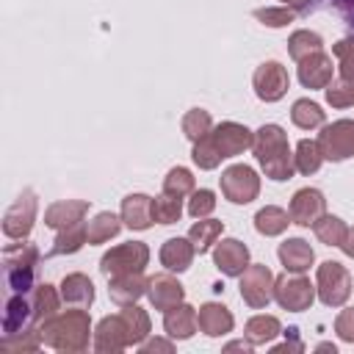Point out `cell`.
Listing matches in <instances>:
<instances>
[{
	"mask_svg": "<svg viewBox=\"0 0 354 354\" xmlns=\"http://www.w3.org/2000/svg\"><path fill=\"white\" fill-rule=\"evenodd\" d=\"M332 6L340 11V17L346 19V25L354 30V0H332Z\"/></svg>",
	"mask_w": 354,
	"mask_h": 354,
	"instance_id": "cell-48",
	"label": "cell"
},
{
	"mask_svg": "<svg viewBox=\"0 0 354 354\" xmlns=\"http://www.w3.org/2000/svg\"><path fill=\"white\" fill-rule=\"evenodd\" d=\"M274 351H301V343L299 340H290V343L285 340L282 346H274Z\"/></svg>",
	"mask_w": 354,
	"mask_h": 354,
	"instance_id": "cell-52",
	"label": "cell"
},
{
	"mask_svg": "<svg viewBox=\"0 0 354 354\" xmlns=\"http://www.w3.org/2000/svg\"><path fill=\"white\" fill-rule=\"evenodd\" d=\"M290 221L299 227H313L326 213V199L318 188H301L290 199Z\"/></svg>",
	"mask_w": 354,
	"mask_h": 354,
	"instance_id": "cell-12",
	"label": "cell"
},
{
	"mask_svg": "<svg viewBox=\"0 0 354 354\" xmlns=\"http://www.w3.org/2000/svg\"><path fill=\"white\" fill-rule=\"evenodd\" d=\"M213 263L227 277H241L249 266V249L238 238H224L213 246Z\"/></svg>",
	"mask_w": 354,
	"mask_h": 354,
	"instance_id": "cell-14",
	"label": "cell"
},
{
	"mask_svg": "<svg viewBox=\"0 0 354 354\" xmlns=\"http://www.w3.org/2000/svg\"><path fill=\"white\" fill-rule=\"evenodd\" d=\"M147 285H149V279H144L141 271H130V274L111 277V288H108V293H111V299H113L116 304L127 307V304H136V301L147 293Z\"/></svg>",
	"mask_w": 354,
	"mask_h": 354,
	"instance_id": "cell-18",
	"label": "cell"
},
{
	"mask_svg": "<svg viewBox=\"0 0 354 354\" xmlns=\"http://www.w3.org/2000/svg\"><path fill=\"white\" fill-rule=\"evenodd\" d=\"M213 207H216V194L207 191V188L194 191L191 199H188V213H191L194 218H207V216L213 213Z\"/></svg>",
	"mask_w": 354,
	"mask_h": 354,
	"instance_id": "cell-45",
	"label": "cell"
},
{
	"mask_svg": "<svg viewBox=\"0 0 354 354\" xmlns=\"http://www.w3.org/2000/svg\"><path fill=\"white\" fill-rule=\"evenodd\" d=\"M191 158H194V163H196L199 169H216V166L221 163V152H218V147H216V141H213L210 133H205L199 141H194Z\"/></svg>",
	"mask_w": 354,
	"mask_h": 354,
	"instance_id": "cell-40",
	"label": "cell"
},
{
	"mask_svg": "<svg viewBox=\"0 0 354 354\" xmlns=\"http://www.w3.org/2000/svg\"><path fill=\"white\" fill-rule=\"evenodd\" d=\"M315 293L326 307H340L351 296V274L337 260L321 263L318 279H315Z\"/></svg>",
	"mask_w": 354,
	"mask_h": 354,
	"instance_id": "cell-4",
	"label": "cell"
},
{
	"mask_svg": "<svg viewBox=\"0 0 354 354\" xmlns=\"http://www.w3.org/2000/svg\"><path fill=\"white\" fill-rule=\"evenodd\" d=\"M254 94L263 100V102H277L285 97L288 86H290V77H288V69L279 64V61H266L254 69Z\"/></svg>",
	"mask_w": 354,
	"mask_h": 354,
	"instance_id": "cell-10",
	"label": "cell"
},
{
	"mask_svg": "<svg viewBox=\"0 0 354 354\" xmlns=\"http://www.w3.org/2000/svg\"><path fill=\"white\" fill-rule=\"evenodd\" d=\"M254 19H260L268 28H282V25H288V22L296 19V11L288 8V6H282V8H271L268 6V8H257L254 11Z\"/></svg>",
	"mask_w": 354,
	"mask_h": 354,
	"instance_id": "cell-46",
	"label": "cell"
},
{
	"mask_svg": "<svg viewBox=\"0 0 354 354\" xmlns=\"http://www.w3.org/2000/svg\"><path fill=\"white\" fill-rule=\"evenodd\" d=\"M299 80L304 88H326L332 83V58L318 50L299 61Z\"/></svg>",
	"mask_w": 354,
	"mask_h": 354,
	"instance_id": "cell-16",
	"label": "cell"
},
{
	"mask_svg": "<svg viewBox=\"0 0 354 354\" xmlns=\"http://www.w3.org/2000/svg\"><path fill=\"white\" fill-rule=\"evenodd\" d=\"M61 299L75 307H88L94 301V285L86 274H69L61 282Z\"/></svg>",
	"mask_w": 354,
	"mask_h": 354,
	"instance_id": "cell-26",
	"label": "cell"
},
{
	"mask_svg": "<svg viewBox=\"0 0 354 354\" xmlns=\"http://www.w3.org/2000/svg\"><path fill=\"white\" fill-rule=\"evenodd\" d=\"M163 194H171V196H180V199L194 194V174L183 166H174L163 180Z\"/></svg>",
	"mask_w": 354,
	"mask_h": 354,
	"instance_id": "cell-42",
	"label": "cell"
},
{
	"mask_svg": "<svg viewBox=\"0 0 354 354\" xmlns=\"http://www.w3.org/2000/svg\"><path fill=\"white\" fill-rule=\"evenodd\" d=\"M252 149H254V158L260 160L266 177H271V180H290V174L296 171V160L290 155L288 136H285V130L279 124H263L254 133Z\"/></svg>",
	"mask_w": 354,
	"mask_h": 354,
	"instance_id": "cell-1",
	"label": "cell"
},
{
	"mask_svg": "<svg viewBox=\"0 0 354 354\" xmlns=\"http://www.w3.org/2000/svg\"><path fill=\"white\" fill-rule=\"evenodd\" d=\"M221 194L235 202V205H246L252 202L257 194H260V177L252 166H230L224 174H221Z\"/></svg>",
	"mask_w": 354,
	"mask_h": 354,
	"instance_id": "cell-8",
	"label": "cell"
},
{
	"mask_svg": "<svg viewBox=\"0 0 354 354\" xmlns=\"http://www.w3.org/2000/svg\"><path fill=\"white\" fill-rule=\"evenodd\" d=\"M279 332H282V326H279V321L274 315H254V318L246 321V340L252 346H266Z\"/></svg>",
	"mask_w": 354,
	"mask_h": 354,
	"instance_id": "cell-30",
	"label": "cell"
},
{
	"mask_svg": "<svg viewBox=\"0 0 354 354\" xmlns=\"http://www.w3.org/2000/svg\"><path fill=\"white\" fill-rule=\"evenodd\" d=\"M196 321H199V329L205 335H210V337H221V335H227L232 329V313L218 301L202 304L199 313H196Z\"/></svg>",
	"mask_w": 354,
	"mask_h": 354,
	"instance_id": "cell-23",
	"label": "cell"
},
{
	"mask_svg": "<svg viewBox=\"0 0 354 354\" xmlns=\"http://www.w3.org/2000/svg\"><path fill=\"white\" fill-rule=\"evenodd\" d=\"M318 149L326 160H346L354 155V119H337L318 133Z\"/></svg>",
	"mask_w": 354,
	"mask_h": 354,
	"instance_id": "cell-7",
	"label": "cell"
},
{
	"mask_svg": "<svg viewBox=\"0 0 354 354\" xmlns=\"http://www.w3.org/2000/svg\"><path fill=\"white\" fill-rule=\"evenodd\" d=\"M290 119H293L296 127L313 130V127H321L324 124V111H321V105H315L310 100H296L293 102V111H290Z\"/></svg>",
	"mask_w": 354,
	"mask_h": 354,
	"instance_id": "cell-37",
	"label": "cell"
},
{
	"mask_svg": "<svg viewBox=\"0 0 354 354\" xmlns=\"http://www.w3.org/2000/svg\"><path fill=\"white\" fill-rule=\"evenodd\" d=\"M30 304H33V321H36V324H44V321H50L53 315H58V304H61V299H58L55 288L44 282V285L33 288Z\"/></svg>",
	"mask_w": 354,
	"mask_h": 354,
	"instance_id": "cell-28",
	"label": "cell"
},
{
	"mask_svg": "<svg viewBox=\"0 0 354 354\" xmlns=\"http://www.w3.org/2000/svg\"><path fill=\"white\" fill-rule=\"evenodd\" d=\"M33 321V304L25 293H8L6 310H3V335H14L19 329H28Z\"/></svg>",
	"mask_w": 354,
	"mask_h": 354,
	"instance_id": "cell-19",
	"label": "cell"
},
{
	"mask_svg": "<svg viewBox=\"0 0 354 354\" xmlns=\"http://www.w3.org/2000/svg\"><path fill=\"white\" fill-rule=\"evenodd\" d=\"M141 351H144V354H152V351H171V343H166V340H149V343L141 346Z\"/></svg>",
	"mask_w": 354,
	"mask_h": 354,
	"instance_id": "cell-49",
	"label": "cell"
},
{
	"mask_svg": "<svg viewBox=\"0 0 354 354\" xmlns=\"http://www.w3.org/2000/svg\"><path fill=\"white\" fill-rule=\"evenodd\" d=\"M130 340H127V324L119 315H108L97 324V332H94V348L102 351V354H116L122 348H127Z\"/></svg>",
	"mask_w": 354,
	"mask_h": 354,
	"instance_id": "cell-15",
	"label": "cell"
},
{
	"mask_svg": "<svg viewBox=\"0 0 354 354\" xmlns=\"http://www.w3.org/2000/svg\"><path fill=\"white\" fill-rule=\"evenodd\" d=\"M147 263H149V249H147V243L130 241V243H119V246H113L111 252H105L102 260H100V271L111 279V277H119V274L144 271Z\"/></svg>",
	"mask_w": 354,
	"mask_h": 354,
	"instance_id": "cell-5",
	"label": "cell"
},
{
	"mask_svg": "<svg viewBox=\"0 0 354 354\" xmlns=\"http://www.w3.org/2000/svg\"><path fill=\"white\" fill-rule=\"evenodd\" d=\"M196 326H199V321H196V310L191 304L180 301V304L169 307L166 315H163V329L169 332V337L185 340V337H191L196 332Z\"/></svg>",
	"mask_w": 354,
	"mask_h": 354,
	"instance_id": "cell-21",
	"label": "cell"
},
{
	"mask_svg": "<svg viewBox=\"0 0 354 354\" xmlns=\"http://www.w3.org/2000/svg\"><path fill=\"white\" fill-rule=\"evenodd\" d=\"M33 221H36V194L28 188L6 210V216H3V232L8 238H25L33 230Z\"/></svg>",
	"mask_w": 354,
	"mask_h": 354,
	"instance_id": "cell-11",
	"label": "cell"
},
{
	"mask_svg": "<svg viewBox=\"0 0 354 354\" xmlns=\"http://www.w3.org/2000/svg\"><path fill=\"white\" fill-rule=\"evenodd\" d=\"M88 213V202L83 199H64V202H53L44 213V224L53 230H64L69 224L83 221V216Z\"/></svg>",
	"mask_w": 354,
	"mask_h": 354,
	"instance_id": "cell-20",
	"label": "cell"
},
{
	"mask_svg": "<svg viewBox=\"0 0 354 354\" xmlns=\"http://www.w3.org/2000/svg\"><path fill=\"white\" fill-rule=\"evenodd\" d=\"M249 346H252L249 340H246V343H243V340H235V343H230V346H227V351H232V348H243V351H249Z\"/></svg>",
	"mask_w": 354,
	"mask_h": 354,
	"instance_id": "cell-53",
	"label": "cell"
},
{
	"mask_svg": "<svg viewBox=\"0 0 354 354\" xmlns=\"http://www.w3.org/2000/svg\"><path fill=\"white\" fill-rule=\"evenodd\" d=\"M39 249L33 243H11L3 249V274L8 293H30L36 279Z\"/></svg>",
	"mask_w": 354,
	"mask_h": 354,
	"instance_id": "cell-3",
	"label": "cell"
},
{
	"mask_svg": "<svg viewBox=\"0 0 354 354\" xmlns=\"http://www.w3.org/2000/svg\"><path fill=\"white\" fill-rule=\"evenodd\" d=\"M88 332H91V324L86 310H66L41 324V340L58 351L88 348Z\"/></svg>",
	"mask_w": 354,
	"mask_h": 354,
	"instance_id": "cell-2",
	"label": "cell"
},
{
	"mask_svg": "<svg viewBox=\"0 0 354 354\" xmlns=\"http://www.w3.org/2000/svg\"><path fill=\"white\" fill-rule=\"evenodd\" d=\"M196 249L188 238H169L163 246H160V263L169 268V271H185L194 260Z\"/></svg>",
	"mask_w": 354,
	"mask_h": 354,
	"instance_id": "cell-25",
	"label": "cell"
},
{
	"mask_svg": "<svg viewBox=\"0 0 354 354\" xmlns=\"http://www.w3.org/2000/svg\"><path fill=\"white\" fill-rule=\"evenodd\" d=\"M221 230H224L221 221H216V218H199V221L188 230V241H191L194 249L202 254V252H207V249L216 243V238L221 235Z\"/></svg>",
	"mask_w": 354,
	"mask_h": 354,
	"instance_id": "cell-31",
	"label": "cell"
},
{
	"mask_svg": "<svg viewBox=\"0 0 354 354\" xmlns=\"http://www.w3.org/2000/svg\"><path fill=\"white\" fill-rule=\"evenodd\" d=\"M288 224H293L290 221V213L282 210V207H277V205H266L254 216V230L260 235H279V232L288 230Z\"/></svg>",
	"mask_w": 354,
	"mask_h": 354,
	"instance_id": "cell-27",
	"label": "cell"
},
{
	"mask_svg": "<svg viewBox=\"0 0 354 354\" xmlns=\"http://www.w3.org/2000/svg\"><path fill=\"white\" fill-rule=\"evenodd\" d=\"M274 299L282 310L301 313L315 301V285H310V279L296 271H290V274L285 271L282 277L274 279Z\"/></svg>",
	"mask_w": 354,
	"mask_h": 354,
	"instance_id": "cell-6",
	"label": "cell"
},
{
	"mask_svg": "<svg viewBox=\"0 0 354 354\" xmlns=\"http://www.w3.org/2000/svg\"><path fill=\"white\" fill-rule=\"evenodd\" d=\"M318 351H332V354H335V346H332V343H321Z\"/></svg>",
	"mask_w": 354,
	"mask_h": 354,
	"instance_id": "cell-54",
	"label": "cell"
},
{
	"mask_svg": "<svg viewBox=\"0 0 354 354\" xmlns=\"http://www.w3.org/2000/svg\"><path fill=\"white\" fill-rule=\"evenodd\" d=\"M313 230H315V235H318L321 243H326V246H340V241H343V235H346L348 227H346L337 216L324 213V216L313 224Z\"/></svg>",
	"mask_w": 354,
	"mask_h": 354,
	"instance_id": "cell-39",
	"label": "cell"
},
{
	"mask_svg": "<svg viewBox=\"0 0 354 354\" xmlns=\"http://www.w3.org/2000/svg\"><path fill=\"white\" fill-rule=\"evenodd\" d=\"M293 160H296V171H301V174H315V171L321 169V160H324V155H321V149H318V141L301 138L299 147H296Z\"/></svg>",
	"mask_w": 354,
	"mask_h": 354,
	"instance_id": "cell-35",
	"label": "cell"
},
{
	"mask_svg": "<svg viewBox=\"0 0 354 354\" xmlns=\"http://www.w3.org/2000/svg\"><path fill=\"white\" fill-rule=\"evenodd\" d=\"M86 230H88V243H105V241H111L113 235H119L122 218L113 216V213H97V216L86 224Z\"/></svg>",
	"mask_w": 354,
	"mask_h": 354,
	"instance_id": "cell-32",
	"label": "cell"
},
{
	"mask_svg": "<svg viewBox=\"0 0 354 354\" xmlns=\"http://www.w3.org/2000/svg\"><path fill=\"white\" fill-rule=\"evenodd\" d=\"M324 47V39L315 33V30H296L290 39H288V55L301 61L304 55L310 53H318Z\"/></svg>",
	"mask_w": 354,
	"mask_h": 354,
	"instance_id": "cell-36",
	"label": "cell"
},
{
	"mask_svg": "<svg viewBox=\"0 0 354 354\" xmlns=\"http://www.w3.org/2000/svg\"><path fill=\"white\" fill-rule=\"evenodd\" d=\"M241 299L260 310L274 299V274L268 271V266H246V271L241 274Z\"/></svg>",
	"mask_w": 354,
	"mask_h": 354,
	"instance_id": "cell-9",
	"label": "cell"
},
{
	"mask_svg": "<svg viewBox=\"0 0 354 354\" xmlns=\"http://www.w3.org/2000/svg\"><path fill=\"white\" fill-rule=\"evenodd\" d=\"M213 130V122H210V113L207 111H202V108H191L185 116H183V133H185V138H191V141H199L205 133H210Z\"/></svg>",
	"mask_w": 354,
	"mask_h": 354,
	"instance_id": "cell-41",
	"label": "cell"
},
{
	"mask_svg": "<svg viewBox=\"0 0 354 354\" xmlns=\"http://www.w3.org/2000/svg\"><path fill=\"white\" fill-rule=\"evenodd\" d=\"M335 58H337V66H340V77L346 80H354V36H346L340 39L335 47H332Z\"/></svg>",
	"mask_w": 354,
	"mask_h": 354,
	"instance_id": "cell-44",
	"label": "cell"
},
{
	"mask_svg": "<svg viewBox=\"0 0 354 354\" xmlns=\"http://www.w3.org/2000/svg\"><path fill=\"white\" fill-rule=\"evenodd\" d=\"M122 221L130 230H147L152 218V199L147 194H130L122 199Z\"/></svg>",
	"mask_w": 354,
	"mask_h": 354,
	"instance_id": "cell-24",
	"label": "cell"
},
{
	"mask_svg": "<svg viewBox=\"0 0 354 354\" xmlns=\"http://www.w3.org/2000/svg\"><path fill=\"white\" fill-rule=\"evenodd\" d=\"M340 249H343L348 257H354V227L346 230V235H343V241H340Z\"/></svg>",
	"mask_w": 354,
	"mask_h": 354,
	"instance_id": "cell-50",
	"label": "cell"
},
{
	"mask_svg": "<svg viewBox=\"0 0 354 354\" xmlns=\"http://www.w3.org/2000/svg\"><path fill=\"white\" fill-rule=\"evenodd\" d=\"M39 343H44V340H41V332H36V329L28 326V329H19V332H14V335H3V340H0V351H3V354L36 351Z\"/></svg>",
	"mask_w": 354,
	"mask_h": 354,
	"instance_id": "cell-33",
	"label": "cell"
},
{
	"mask_svg": "<svg viewBox=\"0 0 354 354\" xmlns=\"http://www.w3.org/2000/svg\"><path fill=\"white\" fill-rule=\"evenodd\" d=\"M86 241H88V230H86V224H83V221L69 224V227L58 230V235H55V241H53L50 254H75Z\"/></svg>",
	"mask_w": 354,
	"mask_h": 354,
	"instance_id": "cell-29",
	"label": "cell"
},
{
	"mask_svg": "<svg viewBox=\"0 0 354 354\" xmlns=\"http://www.w3.org/2000/svg\"><path fill=\"white\" fill-rule=\"evenodd\" d=\"M326 102L332 108H348V105H354V80L340 77V80L329 83L326 86Z\"/></svg>",
	"mask_w": 354,
	"mask_h": 354,
	"instance_id": "cell-43",
	"label": "cell"
},
{
	"mask_svg": "<svg viewBox=\"0 0 354 354\" xmlns=\"http://www.w3.org/2000/svg\"><path fill=\"white\" fill-rule=\"evenodd\" d=\"M147 293H149L152 307H155V310H163V313H166L169 307L180 304L183 296H185L183 285H180L171 274H155V277L149 279V285H147Z\"/></svg>",
	"mask_w": 354,
	"mask_h": 354,
	"instance_id": "cell-17",
	"label": "cell"
},
{
	"mask_svg": "<svg viewBox=\"0 0 354 354\" xmlns=\"http://www.w3.org/2000/svg\"><path fill=\"white\" fill-rule=\"evenodd\" d=\"M122 318H124V324H127V340H130V346L144 343V337L149 335V315H147L141 307L127 304V307L122 310Z\"/></svg>",
	"mask_w": 354,
	"mask_h": 354,
	"instance_id": "cell-34",
	"label": "cell"
},
{
	"mask_svg": "<svg viewBox=\"0 0 354 354\" xmlns=\"http://www.w3.org/2000/svg\"><path fill=\"white\" fill-rule=\"evenodd\" d=\"M210 136H213V141H216L221 158H235V155H241L243 149H249L252 141H254V133L246 130V127L238 124V122H221V124H216V127L210 130Z\"/></svg>",
	"mask_w": 354,
	"mask_h": 354,
	"instance_id": "cell-13",
	"label": "cell"
},
{
	"mask_svg": "<svg viewBox=\"0 0 354 354\" xmlns=\"http://www.w3.org/2000/svg\"><path fill=\"white\" fill-rule=\"evenodd\" d=\"M279 260L285 266V271H296V274H304L315 254H313V246L304 241V238H288L279 243Z\"/></svg>",
	"mask_w": 354,
	"mask_h": 354,
	"instance_id": "cell-22",
	"label": "cell"
},
{
	"mask_svg": "<svg viewBox=\"0 0 354 354\" xmlns=\"http://www.w3.org/2000/svg\"><path fill=\"white\" fill-rule=\"evenodd\" d=\"M335 332L340 335V340L354 343V307L343 310V313L335 318Z\"/></svg>",
	"mask_w": 354,
	"mask_h": 354,
	"instance_id": "cell-47",
	"label": "cell"
},
{
	"mask_svg": "<svg viewBox=\"0 0 354 354\" xmlns=\"http://www.w3.org/2000/svg\"><path fill=\"white\" fill-rule=\"evenodd\" d=\"M282 3H285L288 8H293L296 14H299V11H307V8H313V0H282Z\"/></svg>",
	"mask_w": 354,
	"mask_h": 354,
	"instance_id": "cell-51",
	"label": "cell"
},
{
	"mask_svg": "<svg viewBox=\"0 0 354 354\" xmlns=\"http://www.w3.org/2000/svg\"><path fill=\"white\" fill-rule=\"evenodd\" d=\"M183 216V199L171 194H160L152 199V218L158 224H174Z\"/></svg>",
	"mask_w": 354,
	"mask_h": 354,
	"instance_id": "cell-38",
	"label": "cell"
}]
</instances>
